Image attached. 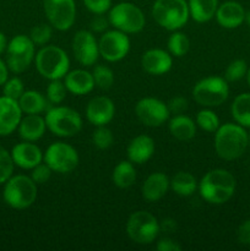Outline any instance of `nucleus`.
I'll use <instances>...</instances> for the list:
<instances>
[{
  "label": "nucleus",
  "instance_id": "nucleus-1",
  "mask_svg": "<svg viewBox=\"0 0 250 251\" xmlns=\"http://www.w3.org/2000/svg\"><path fill=\"white\" fill-rule=\"evenodd\" d=\"M235 178L225 169H212L199 183L200 196L208 203L222 205L229 201L235 191Z\"/></svg>",
  "mask_w": 250,
  "mask_h": 251
},
{
  "label": "nucleus",
  "instance_id": "nucleus-2",
  "mask_svg": "<svg viewBox=\"0 0 250 251\" xmlns=\"http://www.w3.org/2000/svg\"><path fill=\"white\" fill-rule=\"evenodd\" d=\"M248 147V132L239 124L220 125L215 132V150L225 161H234L243 156Z\"/></svg>",
  "mask_w": 250,
  "mask_h": 251
},
{
  "label": "nucleus",
  "instance_id": "nucleus-3",
  "mask_svg": "<svg viewBox=\"0 0 250 251\" xmlns=\"http://www.w3.org/2000/svg\"><path fill=\"white\" fill-rule=\"evenodd\" d=\"M39 75L48 80H60L68 74L70 59L64 49L56 46H43L34 56Z\"/></svg>",
  "mask_w": 250,
  "mask_h": 251
},
{
  "label": "nucleus",
  "instance_id": "nucleus-4",
  "mask_svg": "<svg viewBox=\"0 0 250 251\" xmlns=\"http://www.w3.org/2000/svg\"><path fill=\"white\" fill-rule=\"evenodd\" d=\"M37 184L31 176L19 174L12 176L5 183L2 198L4 201L15 210H26L31 207L37 199Z\"/></svg>",
  "mask_w": 250,
  "mask_h": 251
},
{
  "label": "nucleus",
  "instance_id": "nucleus-5",
  "mask_svg": "<svg viewBox=\"0 0 250 251\" xmlns=\"http://www.w3.org/2000/svg\"><path fill=\"white\" fill-rule=\"evenodd\" d=\"M154 21L168 31H176L184 27L190 17L186 0H156L152 6Z\"/></svg>",
  "mask_w": 250,
  "mask_h": 251
},
{
  "label": "nucleus",
  "instance_id": "nucleus-6",
  "mask_svg": "<svg viewBox=\"0 0 250 251\" xmlns=\"http://www.w3.org/2000/svg\"><path fill=\"white\" fill-rule=\"evenodd\" d=\"M44 119L47 129L59 137H73L82 129V118L70 107L56 105L49 108Z\"/></svg>",
  "mask_w": 250,
  "mask_h": 251
},
{
  "label": "nucleus",
  "instance_id": "nucleus-7",
  "mask_svg": "<svg viewBox=\"0 0 250 251\" xmlns=\"http://www.w3.org/2000/svg\"><path fill=\"white\" fill-rule=\"evenodd\" d=\"M108 20L115 29H119L126 34L139 33L146 25L142 10L137 5L127 1L119 2L110 7Z\"/></svg>",
  "mask_w": 250,
  "mask_h": 251
},
{
  "label": "nucleus",
  "instance_id": "nucleus-8",
  "mask_svg": "<svg viewBox=\"0 0 250 251\" xmlns=\"http://www.w3.org/2000/svg\"><path fill=\"white\" fill-rule=\"evenodd\" d=\"M229 96L228 81L220 76H208L199 81L193 88V97L202 107H218Z\"/></svg>",
  "mask_w": 250,
  "mask_h": 251
},
{
  "label": "nucleus",
  "instance_id": "nucleus-9",
  "mask_svg": "<svg viewBox=\"0 0 250 251\" xmlns=\"http://www.w3.org/2000/svg\"><path fill=\"white\" fill-rule=\"evenodd\" d=\"M6 65L14 74H21L26 71L34 60L36 46L29 36L17 34L7 43Z\"/></svg>",
  "mask_w": 250,
  "mask_h": 251
},
{
  "label": "nucleus",
  "instance_id": "nucleus-10",
  "mask_svg": "<svg viewBox=\"0 0 250 251\" xmlns=\"http://www.w3.org/2000/svg\"><path fill=\"white\" fill-rule=\"evenodd\" d=\"M159 230V222L147 211H136L126 222L127 235L136 244H151L157 238Z\"/></svg>",
  "mask_w": 250,
  "mask_h": 251
},
{
  "label": "nucleus",
  "instance_id": "nucleus-11",
  "mask_svg": "<svg viewBox=\"0 0 250 251\" xmlns=\"http://www.w3.org/2000/svg\"><path fill=\"white\" fill-rule=\"evenodd\" d=\"M78 153L71 145L58 141L49 145L43 154V162L53 172L60 174L71 173L78 166Z\"/></svg>",
  "mask_w": 250,
  "mask_h": 251
},
{
  "label": "nucleus",
  "instance_id": "nucleus-12",
  "mask_svg": "<svg viewBox=\"0 0 250 251\" xmlns=\"http://www.w3.org/2000/svg\"><path fill=\"white\" fill-rule=\"evenodd\" d=\"M49 25L58 31H68L76 20L75 0H43Z\"/></svg>",
  "mask_w": 250,
  "mask_h": 251
},
{
  "label": "nucleus",
  "instance_id": "nucleus-13",
  "mask_svg": "<svg viewBox=\"0 0 250 251\" xmlns=\"http://www.w3.org/2000/svg\"><path fill=\"white\" fill-rule=\"evenodd\" d=\"M100 55L109 63H117L124 59L130 50V39L126 33L113 29L107 31L98 41Z\"/></svg>",
  "mask_w": 250,
  "mask_h": 251
},
{
  "label": "nucleus",
  "instance_id": "nucleus-14",
  "mask_svg": "<svg viewBox=\"0 0 250 251\" xmlns=\"http://www.w3.org/2000/svg\"><path fill=\"white\" fill-rule=\"evenodd\" d=\"M135 114L140 122L149 127H158L168 120V105L158 98L145 97L135 105Z\"/></svg>",
  "mask_w": 250,
  "mask_h": 251
},
{
  "label": "nucleus",
  "instance_id": "nucleus-15",
  "mask_svg": "<svg viewBox=\"0 0 250 251\" xmlns=\"http://www.w3.org/2000/svg\"><path fill=\"white\" fill-rule=\"evenodd\" d=\"M73 53L76 60L82 66H92L100 58L98 42L92 32L81 29L73 38Z\"/></svg>",
  "mask_w": 250,
  "mask_h": 251
},
{
  "label": "nucleus",
  "instance_id": "nucleus-16",
  "mask_svg": "<svg viewBox=\"0 0 250 251\" xmlns=\"http://www.w3.org/2000/svg\"><path fill=\"white\" fill-rule=\"evenodd\" d=\"M115 115V105L105 96L93 97L86 105V118L95 126L109 124Z\"/></svg>",
  "mask_w": 250,
  "mask_h": 251
},
{
  "label": "nucleus",
  "instance_id": "nucleus-17",
  "mask_svg": "<svg viewBox=\"0 0 250 251\" xmlns=\"http://www.w3.org/2000/svg\"><path fill=\"white\" fill-rule=\"evenodd\" d=\"M22 110L19 102L9 97H0V136H9L19 127Z\"/></svg>",
  "mask_w": 250,
  "mask_h": 251
},
{
  "label": "nucleus",
  "instance_id": "nucleus-18",
  "mask_svg": "<svg viewBox=\"0 0 250 251\" xmlns=\"http://www.w3.org/2000/svg\"><path fill=\"white\" fill-rule=\"evenodd\" d=\"M141 66L150 75H164L171 71L173 66V58L169 51L163 49H149L142 54Z\"/></svg>",
  "mask_w": 250,
  "mask_h": 251
},
{
  "label": "nucleus",
  "instance_id": "nucleus-19",
  "mask_svg": "<svg viewBox=\"0 0 250 251\" xmlns=\"http://www.w3.org/2000/svg\"><path fill=\"white\" fill-rule=\"evenodd\" d=\"M11 157L15 166L22 169H33L43 161L41 149L29 141H22L15 145L11 150Z\"/></svg>",
  "mask_w": 250,
  "mask_h": 251
},
{
  "label": "nucleus",
  "instance_id": "nucleus-20",
  "mask_svg": "<svg viewBox=\"0 0 250 251\" xmlns=\"http://www.w3.org/2000/svg\"><path fill=\"white\" fill-rule=\"evenodd\" d=\"M215 17L217 24L223 28L233 29L245 21V10L239 2L229 0L218 5Z\"/></svg>",
  "mask_w": 250,
  "mask_h": 251
},
{
  "label": "nucleus",
  "instance_id": "nucleus-21",
  "mask_svg": "<svg viewBox=\"0 0 250 251\" xmlns=\"http://www.w3.org/2000/svg\"><path fill=\"white\" fill-rule=\"evenodd\" d=\"M171 188V180L162 172L150 174L144 181L141 188L142 198L149 202H156L161 200Z\"/></svg>",
  "mask_w": 250,
  "mask_h": 251
},
{
  "label": "nucleus",
  "instance_id": "nucleus-22",
  "mask_svg": "<svg viewBox=\"0 0 250 251\" xmlns=\"http://www.w3.org/2000/svg\"><path fill=\"white\" fill-rule=\"evenodd\" d=\"M64 83L68 92L75 96L87 95L96 87L92 73L83 69L68 71V74L64 76Z\"/></svg>",
  "mask_w": 250,
  "mask_h": 251
},
{
  "label": "nucleus",
  "instance_id": "nucleus-23",
  "mask_svg": "<svg viewBox=\"0 0 250 251\" xmlns=\"http://www.w3.org/2000/svg\"><path fill=\"white\" fill-rule=\"evenodd\" d=\"M126 153L132 163H146L154 153V140L149 135H139L130 141Z\"/></svg>",
  "mask_w": 250,
  "mask_h": 251
},
{
  "label": "nucleus",
  "instance_id": "nucleus-24",
  "mask_svg": "<svg viewBox=\"0 0 250 251\" xmlns=\"http://www.w3.org/2000/svg\"><path fill=\"white\" fill-rule=\"evenodd\" d=\"M17 130L24 141L36 142L46 134V119L39 114H26L20 122Z\"/></svg>",
  "mask_w": 250,
  "mask_h": 251
},
{
  "label": "nucleus",
  "instance_id": "nucleus-25",
  "mask_svg": "<svg viewBox=\"0 0 250 251\" xmlns=\"http://www.w3.org/2000/svg\"><path fill=\"white\" fill-rule=\"evenodd\" d=\"M169 132L179 141H189L196 134V123L184 114H176L169 120Z\"/></svg>",
  "mask_w": 250,
  "mask_h": 251
},
{
  "label": "nucleus",
  "instance_id": "nucleus-26",
  "mask_svg": "<svg viewBox=\"0 0 250 251\" xmlns=\"http://www.w3.org/2000/svg\"><path fill=\"white\" fill-rule=\"evenodd\" d=\"M17 102L25 114H42L48 110V100L38 91H25Z\"/></svg>",
  "mask_w": 250,
  "mask_h": 251
},
{
  "label": "nucleus",
  "instance_id": "nucleus-27",
  "mask_svg": "<svg viewBox=\"0 0 250 251\" xmlns=\"http://www.w3.org/2000/svg\"><path fill=\"white\" fill-rule=\"evenodd\" d=\"M189 12L195 22L205 24L215 17L218 7V0H189Z\"/></svg>",
  "mask_w": 250,
  "mask_h": 251
},
{
  "label": "nucleus",
  "instance_id": "nucleus-28",
  "mask_svg": "<svg viewBox=\"0 0 250 251\" xmlns=\"http://www.w3.org/2000/svg\"><path fill=\"white\" fill-rule=\"evenodd\" d=\"M112 180L119 189H127L136 180V169L130 161H122L115 166L112 173Z\"/></svg>",
  "mask_w": 250,
  "mask_h": 251
},
{
  "label": "nucleus",
  "instance_id": "nucleus-29",
  "mask_svg": "<svg viewBox=\"0 0 250 251\" xmlns=\"http://www.w3.org/2000/svg\"><path fill=\"white\" fill-rule=\"evenodd\" d=\"M198 188V181L195 176L189 172H178L171 179V189L179 196L188 198L195 193Z\"/></svg>",
  "mask_w": 250,
  "mask_h": 251
},
{
  "label": "nucleus",
  "instance_id": "nucleus-30",
  "mask_svg": "<svg viewBox=\"0 0 250 251\" xmlns=\"http://www.w3.org/2000/svg\"><path fill=\"white\" fill-rule=\"evenodd\" d=\"M232 117L235 123L244 127H250V93H242L233 100Z\"/></svg>",
  "mask_w": 250,
  "mask_h": 251
},
{
  "label": "nucleus",
  "instance_id": "nucleus-31",
  "mask_svg": "<svg viewBox=\"0 0 250 251\" xmlns=\"http://www.w3.org/2000/svg\"><path fill=\"white\" fill-rule=\"evenodd\" d=\"M168 50L171 53L172 56H176V58H180L184 56L189 51L190 48V41H189L188 36L183 32H175L169 36L168 38Z\"/></svg>",
  "mask_w": 250,
  "mask_h": 251
},
{
  "label": "nucleus",
  "instance_id": "nucleus-32",
  "mask_svg": "<svg viewBox=\"0 0 250 251\" xmlns=\"http://www.w3.org/2000/svg\"><path fill=\"white\" fill-rule=\"evenodd\" d=\"M95 85L100 90H109L114 83V73L105 65H96L92 71Z\"/></svg>",
  "mask_w": 250,
  "mask_h": 251
},
{
  "label": "nucleus",
  "instance_id": "nucleus-33",
  "mask_svg": "<svg viewBox=\"0 0 250 251\" xmlns=\"http://www.w3.org/2000/svg\"><path fill=\"white\" fill-rule=\"evenodd\" d=\"M196 125L203 131L216 132L220 127V119L217 114L211 109H202L196 115Z\"/></svg>",
  "mask_w": 250,
  "mask_h": 251
},
{
  "label": "nucleus",
  "instance_id": "nucleus-34",
  "mask_svg": "<svg viewBox=\"0 0 250 251\" xmlns=\"http://www.w3.org/2000/svg\"><path fill=\"white\" fill-rule=\"evenodd\" d=\"M92 142L97 149L107 150L114 142V136H113L112 130L108 129L105 125L96 126V130L92 134Z\"/></svg>",
  "mask_w": 250,
  "mask_h": 251
},
{
  "label": "nucleus",
  "instance_id": "nucleus-35",
  "mask_svg": "<svg viewBox=\"0 0 250 251\" xmlns=\"http://www.w3.org/2000/svg\"><path fill=\"white\" fill-rule=\"evenodd\" d=\"M15 163L12 161L11 152L0 146V185L5 184L14 173Z\"/></svg>",
  "mask_w": 250,
  "mask_h": 251
},
{
  "label": "nucleus",
  "instance_id": "nucleus-36",
  "mask_svg": "<svg viewBox=\"0 0 250 251\" xmlns=\"http://www.w3.org/2000/svg\"><path fill=\"white\" fill-rule=\"evenodd\" d=\"M65 83L60 80H50V83L47 87V100L51 104H60L66 98Z\"/></svg>",
  "mask_w": 250,
  "mask_h": 251
},
{
  "label": "nucleus",
  "instance_id": "nucleus-37",
  "mask_svg": "<svg viewBox=\"0 0 250 251\" xmlns=\"http://www.w3.org/2000/svg\"><path fill=\"white\" fill-rule=\"evenodd\" d=\"M53 36V29L49 24H41L34 26L29 32V38L34 46H46Z\"/></svg>",
  "mask_w": 250,
  "mask_h": 251
},
{
  "label": "nucleus",
  "instance_id": "nucleus-38",
  "mask_svg": "<svg viewBox=\"0 0 250 251\" xmlns=\"http://www.w3.org/2000/svg\"><path fill=\"white\" fill-rule=\"evenodd\" d=\"M248 65L242 59L233 60L229 65L227 66L225 73V78L228 82H235V81L242 80L243 77L247 76Z\"/></svg>",
  "mask_w": 250,
  "mask_h": 251
},
{
  "label": "nucleus",
  "instance_id": "nucleus-39",
  "mask_svg": "<svg viewBox=\"0 0 250 251\" xmlns=\"http://www.w3.org/2000/svg\"><path fill=\"white\" fill-rule=\"evenodd\" d=\"M24 92H25L24 82H22L21 78L19 77L7 78L6 82L2 85V93H4L5 97H9L11 98V100H19V98L21 97Z\"/></svg>",
  "mask_w": 250,
  "mask_h": 251
},
{
  "label": "nucleus",
  "instance_id": "nucleus-40",
  "mask_svg": "<svg viewBox=\"0 0 250 251\" xmlns=\"http://www.w3.org/2000/svg\"><path fill=\"white\" fill-rule=\"evenodd\" d=\"M85 6L95 15H104L112 7V0H82Z\"/></svg>",
  "mask_w": 250,
  "mask_h": 251
},
{
  "label": "nucleus",
  "instance_id": "nucleus-41",
  "mask_svg": "<svg viewBox=\"0 0 250 251\" xmlns=\"http://www.w3.org/2000/svg\"><path fill=\"white\" fill-rule=\"evenodd\" d=\"M31 178L37 185H38V184L47 183V181L50 179L51 172H53L46 163H39L38 166H36L33 169H31Z\"/></svg>",
  "mask_w": 250,
  "mask_h": 251
},
{
  "label": "nucleus",
  "instance_id": "nucleus-42",
  "mask_svg": "<svg viewBox=\"0 0 250 251\" xmlns=\"http://www.w3.org/2000/svg\"><path fill=\"white\" fill-rule=\"evenodd\" d=\"M168 109L169 113H173V114H183V113L186 112L189 107V102L185 97H181V96H176V97H173L168 103Z\"/></svg>",
  "mask_w": 250,
  "mask_h": 251
},
{
  "label": "nucleus",
  "instance_id": "nucleus-43",
  "mask_svg": "<svg viewBox=\"0 0 250 251\" xmlns=\"http://www.w3.org/2000/svg\"><path fill=\"white\" fill-rule=\"evenodd\" d=\"M157 250L158 251H180L181 247L175 242V240L171 239L168 237H164L159 239L157 243Z\"/></svg>",
  "mask_w": 250,
  "mask_h": 251
},
{
  "label": "nucleus",
  "instance_id": "nucleus-44",
  "mask_svg": "<svg viewBox=\"0 0 250 251\" xmlns=\"http://www.w3.org/2000/svg\"><path fill=\"white\" fill-rule=\"evenodd\" d=\"M237 238L242 244L250 245V220L245 221L237 230Z\"/></svg>",
  "mask_w": 250,
  "mask_h": 251
},
{
  "label": "nucleus",
  "instance_id": "nucleus-45",
  "mask_svg": "<svg viewBox=\"0 0 250 251\" xmlns=\"http://www.w3.org/2000/svg\"><path fill=\"white\" fill-rule=\"evenodd\" d=\"M108 25H109V20L105 19L103 15H95L92 20H91V29L93 32H104L108 28Z\"/></svg>",
  "mask_w": 250,
  "mask_h": 251
},
{
  "label": "nucleus",
  "instance_id": "nucleus-46",
  "mask_svg": "<svg viewBox=\"0 0 250 251\" xmlns=\"http://www.w3.org/2000/svg\"><path fill=\"white\" fill-rule=\"evenodd\" d=\"M159 229H162L166 233H174L176 230V222L172 218H166L159 223Z\"/></svg>",
  "mask_w": 250,
  "mask_h": 251
},
{
  "label": "nucleus",
  "instance_id": "nucleus-47",
  "mask_svg": "<svg viewBox=\"0 0 250 251\" xmlns=\"http://www.w3.org/2000/svg\"><path fill=\"white\" fill-rule=\"evenodd\" d=\"M7 78H9V68H7L6 63L0 59V86L4 85Z\"/></svg>",
  "mask_w": 250,
  "mask_h": 251
},
{
  "label": "nucleus",
  "instance_id": "nucleus-48",
  "mask_svg": "<svg viewBox=\"0 0 250 251\" xmlns=\"http://www.w3.org/2000/svg\"><path fill=\"white\" fill-rule=\"evenodd\" d=\"M6 48H7L6 36H5L2 32H0V55H1L2 53H5V51H6Z\"/></svg>",
  "mask_w": 250,
  "mask_h": 251
},
{
  "label": "nucleus",
  "instance_id": "nucleus-49",
  "mask_svg": "<svg viewBox=\"0 0 250 251\" xmlns=\"http://www.w3.org/2000/svg\"><path fill=\"white\" fill-rule=\"evenodd\" d=\"M245 22L250 26V10L248 12H245Z\"/></svg>",
  "mask_w": 250,
  "mask_h": 251
},
{
  "label": "nucleus",
  "instance_id": "nucleus-50",
  "mask_svg": "<svg viewBox=\"0 0 250 251\" xmlns=\"http://www.w3.org/2000/svg\"><path fill=\"white\" fill-rule=\"evenodd\" d=\"M247 81H248V85L250 87V68H248V73H247Z\"/></svg>",
  "mask_w": 250,
  "mask_h": 251
},
{
  "label": "nucleus",
  "instance_id": "nucleus-51",
  "mask_svg": "<svg viewBox=\"0 0 250 251\" xmlns=\"http://www.w3.org/2000/svg\"><path fill=\"white\" fill-rule=\"evenodd\" d=\"M248 147H250V132L248 134Z\"/></svg>",
  "mask_w": 250,
  "mask_h": 251
}]
</instances>
